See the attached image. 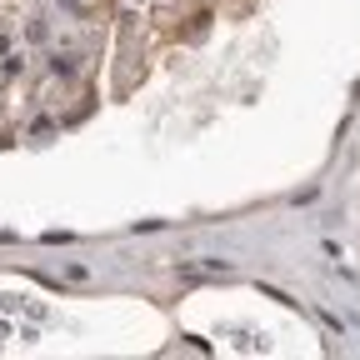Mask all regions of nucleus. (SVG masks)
<instances>
[{"label":"nucleus","instance_id":"nucleus-1","mask_svg":"<svg viewBox=\"0 0 360 360\" xmlns=\"http://www.w3.org/2000/svg\"><path fill=\"white\" fill-rule=\"evenodd\" d=\"M175 270L186 281H225V276H231V265H225V260H180Z\"/></svg>","mask_w":360,"mask_h":360},{"label":"nucleus","instance_id":"nucleus-2","mask_svg":"<svg viewBox=\"0 0 360 360\" xmlns=\"http://www.w3.org/2000/svg\"><path fill=\"white\" fill-rule=\"evenodd\" d=\"M51 75H75V56H51Z\"/></svg>","mask_w":360,"mask_h":360},{"label":"nucleus","instance_id":"nucleus-3","mask_svg":"<svg viewBox=\"0 0 360 360\" xmlns=\"http://www.w3.org/2000/svg\"><path fill=\"white\" fill-rule=\"evenodd\" d=\"M65 276H70V281H90V270H85L80 260H70V265H65Z\"/></svg>","mask_w":360,"mask_h":360},{"label":"nucleus","instance_id":"nucleus-4","mask_svg":"<svg viewBox=\"0 0 360 360\" xmlns=\"http://www.w3.org/2000/svg\"><path fill=\"white\" fill-rule=\"evenodd\" d=\"M0 56H11V35H0Z\"/></svg>","mask_w":360,"mask_h":360}]
</instances>
